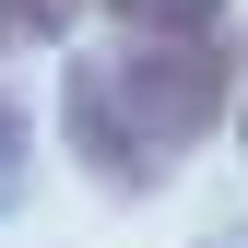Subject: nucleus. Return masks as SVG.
Returning <instances> with one entry per match:
<instances>
[{"label": "nucleus", "instance_id": "f03ea898", "mask_svg": "<svg viewBox=\"0 0 248 248\" xmlns=\"http://www.w3.org/2000/svg\"><path fill=\"white\" fill-rule=\"evenodd\" d=\"M95 12L142 24V36H213V12H225V0H95Z\"/></svg>", "mask_w": 248, "mask_h": 248}, {"label": "nucleus", "instance_id": "7ed1b4c3", "mask_svg": "<svg viewBox=\"0 0 248 248\" xmlns=\"http://www.w3.org/2000/svg\"><path fill=\"white\" fill-rule=\"evenodd\" d=\"M71 12H83V0H0V47H47Z\"/></svg>", "mask_w": 248, "mask_h": 248}, {"label": "nucleus", "instance_id": "39448f33", "mask_svg": "<svg viewBox=\"0 0 248 248\" xmlns=\"http://www.w3.org/2000/svg\"><path fill=\"white\" fill-rule=\"evenodd\" d=\"M236 130H248V47H236Z\"/></svg>", "mask_w": 248, "mask_h": 248}, {"label": "nucleus", "instance_id": "f257e3e1", "mask_svg": "<svg viewBox=\"0 0 248 248\" xmlns=\"http://www.w3.org/2000/svg\"><path fill=\"white\" fill-rule=\"evenodd\" d=\"M225 95H236V47H213V36H118V47L71 59L59 130H71V154L107 189H154V177H177V154L213 130Z\"/></svg>", "mask_w": 248, "mask_h": 248}, {"label": "nucleus", "instance_id": "20e7f679", "mask_svg": "<svg viewBox=\"0 0 248 248\" xmlns=\"http://www.w3.org/2000/svg\"><path fill=\"white\" fill-rule=\"evenodd\" d=\"M12 154H24V107L0 95V166H12Z\"/></svg>", "mask_w": 248, "mask_h": 248}]
</instances>
